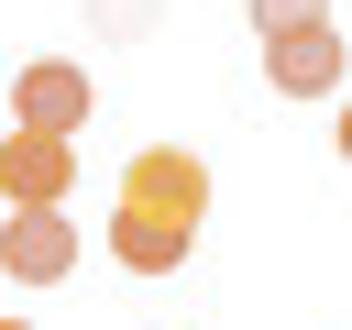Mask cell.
Wrapping results in <instances>:
<instances>
[{
    "label": "cell",
    "instance_id": "obj_8",
    "mask_svg": "<svg viewBox=\"0 0 352 330\" xmlns=\"http://www.w3.org/2000/svg\"><path fill=\"white\" fill-rule=\"evenodd\" d=\"M0 330H33V319H22V308H11V319H0Z\"/></svg>",
    "mask_w": 352,
    "mask_h": 330
},
{
    "label": "cell",
    "instance_id": "obj_1",
    "mask_svg": "<svg viewBox=\"0 0 352 330\" xmlns=\"http://www.w3.org/2000/svg\"><path fill=\"white\" fill-rule=\"evenodd\" d=\"M110 209H143V220L198 231V220H209V165H198L187 143H143V154L121 165V198H110Z\"/></svg>",
    "mask_w": 352,
    "mask_h": 330
},
{
    "label": "cell",
    "instance_id": "obj_3",
    "mask_svg": "<svg viewBox=\"0 0 352 330\" xmlns=\"http://www.w3.org/2000/svg\"><path fill=\"white\" fill-rule=\"evenodd\" d=\"M0 275L11 286H66L77 275V220L66 209H11L0 220Z\"/></svg>",
    "mask_w": 352,
    "mask_h": 330
},
{
    "label": "cell",
    "instance_id": "obj_4",
    "mask_svg": "<svg viewBox=\"0 0 352 330\" xmlns=\"http://www.w3.org/2000/svg\"><path fill=\"white\" fill-rule=\"evenodd\" d=\"M66 187H77V143H55V132H0V198H11V209H66Z\"/></svg>",
    "mask_w": 352,
    "mask_h": 330
},
{
    "label": "cell",
    "instance_id": "obj_2",
    "mask_svg": "<svg viewBox=\"0 0 352 330\" xmlns=\"http://www.w3.org/2000/svg\"><path fill=\"white\" fill-rule=\"evenodd\" d=\"M88 110H99V88H88V66H66V55H44V66H22L11 77V132H88Z\"/></svg>",
    "mask_w": 352,
    "mask_h": 330
},
{
    "label": "cell",
    "instance_id": "obj_7",
    "mask_svg": "<svg viewBox=\"0 0 352 330\" xmlns=\"http://www.w3.org/2000/svg\"><path fill=\"white\" fill-rule=\"evenodd\" d=\"M253 11V33L275 44V33H308V22H330V0H242Z\"/></svg>",
    "mask_w": 352,
    "mask_h": 330
},
{
    "label": "cell",
    "instance_id": "obj_6",
    "mask_svg": "<svg viewBox=\"0 0 352 330\" xmlns=\"http://www.w3.org/2000/svg\"><path fill=\"white\" fill-rule=\"evenodd\" d=\"M187 253H198V231L143 220V209H110V264H132V275H176Z\"/></svg>",
    "mask_w": 352,
    "mask_h": 330
},
{
    "label": "cell",
    "instance_id": "obj_5",
    "mask_svg": "<svg viewBox=\"0 0 352 330\" xmlns=\"http://www.w3.org/2000/svg\"><path fill=\"white\" fill-rule=\"evenodd\" d=\"M264 77H275L286 99H330V88H341V33H330V22L275 33V44H264Z\"/></svg>",
    "mask_w": 352,
    "mask_h": 330
}]
</instances>
